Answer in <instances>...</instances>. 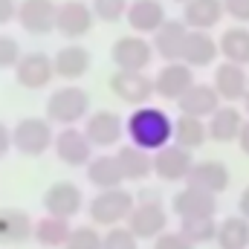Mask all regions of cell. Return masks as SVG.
Here are the masks:
<instances>
[{"instance_id": "cell-28", "label": "cell", "mask_w": 249, "mask_h": 249, "mask_svg": "<svg viewBox=\"0 0 249 249\" xmlns=\"http://www.w3.org/2000/svg\"><path fill=\"white\" fill-rule=\"evenodd\" d=\"M116 157H119V165L124 171V180H148L154 174V154L145 151V148H136V145H122L116 148Z\"/></svg>"}, {"instance_id": "cell-5", "label": "cell", "mask_w": 249, "mask_h": 249, "mask_svg": "<svg viewBox=\"0 0 249 249\" xmlns=\"http://www.w3.org/2000/svg\"><path fill=\"white\" fill-rule=\"evenodd\" d=\"M157 58V50L148 38L142 35H122L110 47V61L116 70H130V72H145L148 64Z\"/></svg>"}, {"instance_id": "cell-13", "label": "cell", "mask_w": 249, "mask_h": 249, "mask_svg": "<svg viewBox=\"0 0 249 249\" xmlns=\"http://www.w3.org/2000/svg\"><path fill=\"white\" fill-rule=\"evenodd\" d=\"M84 133L93 148H116L124 136V119L113 110H96L84 119Z\"/></svg>"}, {"instance_id": "cell-9", "label": "cell", "mask_w": 249, "mask_h": 249, "mask_svg": "<svg viewBox=\"0 0 249 249\" xmlns=\"http://www.w3.org/2000/svg\"><path fill=\"white\" fill-rule=\"evenodd\" d=\"M194 168V157L188 148H180L177 142L154 151V174L162 183H186Z\"/></svg>"}, {"instance_id": "cell-6", "label": "cell", "mask_w": 249, "mask_h": 249, "mask_svg": "<svg viewBox=\"0 0 249 249\" xmlns=\"http://www.w3.org/2000/svg\"><path fill=\"white\" fill-rule=\"evenodd\" d=\"M53 151H55V157L61 160L64 165H70V168H87L90 160H93V142L87 139L84 127L78 130L75 124L72 127H61L55 133Z\"/></svg>"}, {"instance_id": "cell-44", "label": "cell", "mask_w": 249, "mask_h": 249, "mask_svg": "<svg viewBox=\"0 0 249 249\" xmlns=\"http://www.w3.org/2000/svg\"><path fill=\"white\" fill-rule=\"evenodd\" d=\"M238 142H241V151L249 157V119L244 122V130H241V136H238Z\"/></svg>"}, {"instance_id": "cell-37", "label": "cell", "mask_w": 249, "mask_h": 249, "mask_svg": "<svg viewBox=\"0 0 249 249\" xmlns=\"http://www.w3.org/2000/svg\"><path fill=\"white\" fill-rule=\"evenodd\" d=\"M20 44L9 35H0V70H15L20 61Z\"/></svg>"}, {"instance_id": "cell-18", "label": "cell", "mask_w": 249, "mask_h": 249, "mask_svg": "<svg viewBox=\"0 0 249 249\" xmlns=\"http://www.w3.org/2000/svg\"><path fill=\"white\" fill-rule=\"evenodd\" d=\"M186 20H165L157 32H154V50L157 58L162 61H183V50H186V38H188Z\"/></svg>"}, {"instance_id": "cell-8", "label": "cell", "mask_w": 249, "mask_h": 249, "mask_svg": "<svg viewBox=\"0 0 249 249\" xmlns=\"http://www.w3.org/2000/svg\"><path fill=\"white\" fill-rule=\"evenodd\" d=\"M110 93L130 107H142L151 102V96H157L154 78H148L145 72H130V70H116L110 75Z\"/></svg>"}, {"instance_id": "cell-41", "label": "cell", "mask_w": 249, "mask_h": 249, "mask_svg": "<svg viewBox=\"0 0 249 249\" xmlns=\"http://www.w3.org/2000/svg\"><path fill=\"white\" fill-rule=\"evenodd\" d=\"M133 194H136V203H165L157 188H139V191H133Z\"/></svg>"}, {"instance_id": "cell-33", "label": "cell", "mask_w": 249, "mask_h": 249, "mask_svg": "<svg viewBox=\"0 0 249 249\" xmlns=\"http://www.w3.org/2000/svg\"><path fill=\"white\" fill-rule=\"evenodd\" d=\"M217 226H220V223H217L214 217H183V220H180V232L186 235L194 247L214 241V238H217Z\"/></svg>"}, {"instance_id": "cell-7", "label": "cell", "mask_w": 249, "mask_h": 249, "mask_svg": "<svg viewBox=\"0 0 249 249\" xmlns=\"http://www.w3.org/2000/svg\"><path fill=\"white\" fill-rule=\"evenodd\" d=\"M194 84V70L183 61H165L154 75V93L165 102H180Z\"/></svg>"}, {"instance_id": "cell-38", "label": "cell", "mask_w": 249, "mask_h": 249, "mask_svg": "<svg viewBox=\"0 0 249 249\" xmlns=\"http://www.w3.org/2000/svg\"><path fill=\"white\" fill-rule=\"evenodd\" d=\"M154 249H194V244L177 229V232H162V235L154 241Z\"/></svg>"}, {"instance_id": "cell-20", "label": "cell", "mask_w": 249, "mask_h": 249, "mask_svg": "<svg viewBox=\"0 0 249 249\" xmlns=\"http://www.w3.org/2000/svg\"><path fill=\"white\" fill-rule=\"evenodd\" d=\"M32 238H35L32 214L18 206H3L0 209V244H26Z\"/></svg>"}, {"instance_id": "cell-11", "label": "cell", "mask_w": 249, "mask_h": 249, "mask_svg": "<svg viewBox=\"0 0 249 249\" xmlns=\"http://www.w3.org/2000/svg\"><path fill=\"white\" fill-rule=\"evenodd\" d=\"M41 203H44V212L47 214L70 220V217H75L84 209V194H81V188L75 186V183L61 180V183H53V186L44 191Z\"/></svg>"}, {"instance_id": "cell-29", "label": "cell", "mask_w": 249, "mask_h": 249, "mask_svg": "<svg viewBox=\"0 0 249 249\" xmlns=\"http://www.w3.org/2000/svg\"><path fill=\"white\" fill-rule=\"evenodd\" d=\"M70 235H72V226L64 217L47 214V217H41L35 223V244L44 249H64L67 241H70Z\"/></svg>"}, {"instance_id": "cell-10", "label": "cell", "mask_w": 249, "mask_h": 249, "mask_svg": "<svg viewBox=\"0 0 249 249\" xmlns=\"http://www.w3.org/2000/svg\"><path fill=\"white\" fill-rule=\"evenodd\" d=\"M127 226L139 241H157L162 232H168L165 203H136L127 217Z\"/></svg>"}, {"instance_id": "cell-21", "label": "cell", "mask_w": 249, "mask_h": 249, "mask_svg": "<svg viewBox=\"0 0 249 249\" xmlns=\"http://www.w3.org/2000/svg\"><path fill=\"white\" fill-rule=\"evenodd\" d=\"M90 64H93V55H90V50L81 47V44H67V47H61V50L53 55L55 75L64 78V81H75V78L87 75Z\"/></svg>"}, {"instance_id": "cell-27", "label": "cell", "mask_w": 249, "mask_h": 249, "mask_svg": "<svg viewBox=\"0 0 249 249\" xmlns=\"http://www.w3.org/2000/svg\"><path fill=\"white\" fill-rule=\"evenodd\" d=\"M226 15L223 0H191L183 6V20L188 29H212L220 23V18Z\"/></svg>"}, {"instance_id": "cell-32", "label": "cell", "mask_w": 249, "mask_h": 249, "mask_svg": "<svg viewBox=\"0 0 249 249\" xmlns=\"http://www.w3.org/2000/svg\"><path fill=\"white\" fill-rule=\"evenodd\" d=\"M217 247L220 249H249V220L241 214L223 217L217 226Z\"/></svg>"}, {"instance_id": "cell-16", "label": "cell", "mask_w": 249, "mask_h": 249, "mask_svg": "<svg viewBox=\"0 0 249 249\" xmlns=\"http://www.w3.org/2000/svg\"><path fill=\"white\" fill-rule=\"evenodd\" d=\"M171 212L183 220V217H214L217 214V197L200 188H180L171 197Z\"/></svg>"}, {"instance_id": "cell-30", "label": "cell", "mask_w": 249, "mask_h": 249, "mask_svg": "<svg viewBox=\"0 0 249 249\" xmlns=\"http://www.w3.org/2000/svg\"><path fill=\"white\" fill-rule=\"evenodd\" d=\"M174 142H177L180 148H188V151L203 148V145L209 142V124H206V119L180 113V116L174 119Z\"/></svg>"}, {"instance_id": "cell-39", "label": "cell", "mask_w": 249, "mask_h": 249, "mask_svg": "<svg viewBox=\"0 0 249 249\" xmlns=\"http://www.w3.org/2000/svg\"><path fill=\"white\" fill-rule=\"evenodd\" d=\"M223 9L232 20H238L241 26L249 23V0H223Z\"/></svg>"}, {"instance_id": "cell-24", "label": "cell", "mask_w": 249, "mask_h": 249, "mask_svg": "<svg viewBox=\"0 0 249 249\" xmlns=\"http://www.w3.org/2000/svg\"><path fill=\"white\" fill-rule=\"evenodd\" d=\"M87 180L99 188V191L122 188V183H127L116 154H99V157H93L90 165H87Z\"/></svg>"}, {"instance_id": "cell-25", "label": "cell", "mask_w": 249, "mask_h": 249, "mask_svg": "<svg viewBox=\"0 0 249 249\" xmlns=\"http://www.w3.org/2000/svg\"><path fill=\"white\" fill-rule=\"evenodd\" d=\"M180 113L197 116V119H209L217 107H220V93L214 90V84H194L186 96L177 102Z\"/></svg>"}, {"instance_id": "cell-19", "label": "cell", "mask_w": 249, "mask_h": 249, "mask_svg": "<svg viewBox=\"0 0 249 249\" xmlns=\"http://www.w3.org/2000/svg\"><path fill=\"white\" fill-rule=\"evenodd\" d=\"M214 81V90L220 93V99L223 102H244L249 93V75H247V67H241V64H232V61H223L217 64V70H214V75H212Z\"/></svg>"}, {"instance_id": "cell-17", "label": "cell", "mask_w": 249, "mask_h": 249, "mask_svg": "<svg viewBox=\"0 0 249 249\" xmlns=\"http://www.w3.org/2000/svg\"><path fill=\"white\" fill-rule=\"evenodd\" d=\"M229 180H232V177H229L226 162H220V160H200V162H194L186 186L209 191V194L217 197V194H223V191L229 188Z\"/></svg>"}, {"instance_id": "cell-36", "label": "cell", "mask_w": 249, "mask_h": 249, "mask_svg": "<svg viewBox=\"0 0 249 249\" xmlns=\"http://www.w3.org/2000/svg\"><path fill=\"white\" fill-rule=\"evenodd\" d=\"M105 249H139V238L130 232V226H113L105 232Z\"/></svg>"}, {"instance_id": "cell-43", "label": "cell", "mask_w": 249, "mask_h": 249, "mask_svg": "<svg viewBox=\"0 0 249 249\" xmlns=\"http://www.w3.org/2000/svg\"><path fill=\"white\" fill-rule=\"evenodd\" d=\"M238 214L249 220V186L244 188V191H241V197H238Z\"/></svg>"}, {"instance_id": "cell-40", "label": "cell", "mask_w": 249, "mask_h": 249, "mask_svg": "<svg viewBox=\"0 0 249 249\" xmlns=\"http://www.w3.org/2000/svg\"><path fill=\"white\" fill-rule=\"evenodd\" d=\"M18 9H20L18 0H0V26L18 20Z\"/></svg>"}, {"instance_id": "cell-45", "label": "cell", "mask_w": 249, "mask_h": 249, "mask_svg": "<svg viewBox=\"0 0 249 249\" xmlns=\"http://www.w3.org/2000/svg\"><path fill=\"white\" fill-rule=\"evenodd\" d=\"M244 110L249 113V93H247V99H244Z\"/></svg>"}, {"instance_id": "cell-12", "label": "cell", "mask_w": 249, "mask_h": 249, "mask_svg": "<svg viewBox=\"0 0 249 249\" xmlns=\"http://www.w3.org/2000/svg\"><path fill=\"white\" fill-rule=\"evenodd\" d=\"M96 23L93 6L81 3V0H64L58 6V20H55V32L64 35L67 41H78L84 38Z\"/></svg>"}, {"instance_id": "cell-22", "label": "cell", "mask_w": 249, "mask_h": 249, "mask_svg": "<svg viewBox=\"0 0 249 249\" xmlns=\"http://www.w3.org/2000/svg\"><path fill=\"white\" fill-rule=\"evenodd\" d=\"M165 6L162 0H130L127 6V23L133 32H157L165 23Z\"/></svg>"}, {"instance_id": "cell-46", "label": "cell", "mask_w": 249, "mask_h": 249, "mask_svg": "<svg viewBox=\"0 0 249 249\" xmlns=\"http://www.w3.org/2000/svg\"><path fill=\"white\" fill-rule=\"evenodd\" d=\"M171 3H180V6H186V3H191V0H171Z\"/></svg>"}, {"instance_id": "cell-3", "label": "cell", "mask_w": 249, "mask_h": 249, "mask_svg": "<svg viewBox=\"0 0 249 249\" xmlns=\"http://www.w3.org/2000/svg\"><path fill=\"white\" fill-rule=\"evenodd\" d=\"M90 116V93L78 84H64L47 99V119L61 127L84 122Z\"/></svg>"}, {"instance_id": "cell-31", "label": "cell", "mask_w": 249, "mask_h": 249, "mask_svg": "<svg viewBox=\"0 0 249 249\" xmlns=\"http://www.w3.org/2000/svg\"><path fill=\"white\" fill-rule=\"evenodd\" d=\"M217 44H220L223 61L249 67V29L247 26H232V29H226Z\"/></svg>"}, {"instance_id": "cell-1", "label": "cell", "mask_w": 249, "mask_h": 249, "mask_svg": "<svg viewBox=\"0 0 249 249\" xmlns=\"http://www.w3.org/2000/svg\"><path fill=\"white\" fill-rule=\"evenodd\" d=\"M124 136L130 145L145 148V151H160L174 142V119L157 107V105H142L133 107L130 116L124 119Z\"/></svg>"}, {"instance_id": "cell-2", "label": "cell", "mask_w": 249, "mask_h": 249, "mask_svg": "<svg viewBox=\"0 0 249 249\" xmlns=\"http://www.w3.org/2000/svg\"><path fill=\"white\" fill-rule=\"evenodd\" d=\"M133 206H136V194L133 191H127V188H107V191H99L90 200L87 214H90V223L93 226L113 229V226L127 223Z\"/></svg>"}, {"instance_id": "cell-42", "label": "cell", "mask_w": 249, "mask_h": 249, "mask_svg": "<svg viewBox=\"0 0 249 249\" xmlns=\"http://www.w3.org/2000/svg\"><path fill=\"white\" fill-rule=\"evenodd\" d=\"M9 151H15V145H12V130H9V124L0 122V160H3Z\"/></svg>"}, {"instance_id": "cell-34", "label": "cell", "mask_w": 249, "mask_h": 249, "mask_svg": "<svg viewBox=\"0 0 249 249\" xmlns=\"http://www.w3.org/2000/svg\"><path fill=\"white\" fill-rule=\"evenodd\" d=\"M64 249H105V235L90 223V226H78L72 229L70 241Z\"/></svg>"}, {"instance_id": "cell-35", "label": "cell", "mask_w": 249, "mask_h": 249, "mask_svg": "<svg viewBox=\"0 0 249 249\" xmlns=\"http://www.w3.org/2000/svg\"><path fill=\"white\" fill-rule=\"evenodd\" d=\"M90 6H93L96 20H102V23H116V20L127 18L130 0H93Z\"/></svg>"}, {"instance_id": "cell-14", "label": "cell", "mask_w": 249, "mask_h": 249, "mask_svg": "<svg viewBox=\"0 0 249 249\" xmlns=\"http://www.w3.org/2000/svg\"><path fill=\"white\" fill-rule=\"evenodd\" d=\"M55 78V67L47 53H23L15 67V81L23 90H44Z\"/></svg>"}, {"instance_id": "cell-26", "label": "cell", "mask_w": 249, "mask_h": 249, "mask_svg": "<svg viewBox=\"0 0 249 249\" xmlns=\"http://www.w3.org/2000/svg\"><path fill=\"white\" fill-rule=\"evenodd\" d=\"M220 53V44L203 32V29H191L186 38V50H183V64H188L191 70H200V67H209V64L217 58Z\"/></svg>"}, {"instance_id": "cell-15", "label": "cell", "mask_w": 249, "mask_h": 249, "mask_svg": "<svg viewBox=\"0 0 249 249\" xmlns=\"http://www.w3.org/2000/svg\"><path fill=\"white\" fill-rule=\"evenodd\" d=\"M58 20V6L53 0H20L18 9V23L29 35H50L55 32Z\"/></svg>"}, {"instance_id": "cell-4", "label": "cell", "mask_w": 249, "mask_h": 249, "mask_svg": "<svg viewBox=\"0 0 249 249\" xmlns=\"http://www.w3.org/2000/svg\"><path fill=\"white\" fill-rule=\"evenodd\" d=\"M55 142V130L53 122L44 116H23L20 122H15L12 127V145L20 157H29V160H38L44 157Z\"/></svg>"}, {"instance_id": "cell-23", "label": "cell", "mask_w": 249, "mask_h": 249, "mask_svg": "<svg viewBox=\"0 0 249 249\" xmlns=\"http://www.w3.org/2000/svg\"><path fill=\"white\" fill-rule=\"evenodd\" d=\"M244 116H241V110L238 107H232V105H220L209 119V139L212 142H235L238 136H241V130H244Z\"/></svg>"}]
</instances>
